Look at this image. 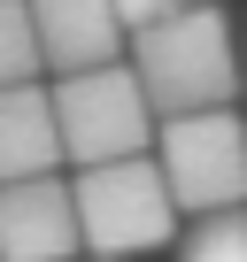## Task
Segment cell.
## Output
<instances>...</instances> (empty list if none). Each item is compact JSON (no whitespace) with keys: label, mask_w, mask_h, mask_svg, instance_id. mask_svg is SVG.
Masks as SVG:
<instances>
[{"label":"cell","mask_w":247,"mask_h":262,"mask_svg":"<svg viewBox=\"0 0 247 262\" xmlns=\"http://www.w3.org/2000/svg\"><path fill=\"white\" fill-rule=\"evenodd\" d=\"M54 93V131H62V162L77 170H108V162H139L155 155V108L132 77V62L116 70H93V77H62L47 85Z\"/></svg>","instance_id":"3957f363"},{"label":"cell","mask_w":247,"mask_h":262,"mask_svg":"<svg viewBox=\"0 0 247 262\" xmlns=\"http://www.w3.org/2000/svg\"><path fill=\"white\" fill-rule=\"evenodd\" d=\"M16 85H39V31L24 0H0V93Z\"/></svg>","instance_id":"ba28073f"},{"label":"cell","mask_w":247,"mask_h":262,"mask_svg":"<svg viewBox=\"0 0 247 262\" xmlns=\"http://www.w3.org/2000/svg\"><path fill=\"white\" fill-rule=\"evenodd\" d=\"M31 31H39V70H54V85L116 70L132 54L116 8H100V0H47V8H31Z\"/></svg>","instance_id":"8992f818"},{"label":"cell","mask_w":247,"mask_h":262,"mask_svg":"<svg viewBox=\"0 0 247 262\" xmlns=\"http://www.w3.org/2000/svg\"><path fill=\"white\" fill-rule=\"evenodd\" d=\"M70 208H77V239H85L93 262H132V254L178 239V201H170L155 155L108 162V170H77L70 178Z\"/></svg>","instance_id":"7a4b0ae2"},{"label":"cell","mask_w":247,"mask_h":262,"mask_svg":"<svg viewBox=\"0 0 247 262\" xmlns=\"http://www.w3.org/2000/svg\"><path fill=\"white\" fill-rule=\"evenodd\" d=\"M178 262H247V208L201 216V224L178 239Z\"/></svg>","instance_id":"9c48e42d"},{"label":"cell","mask_w":247,"mask_h":262,"mask_svg":"<svg viewBox=\"0 0 247 262\" xmlns=\"http://www.w3.org/2000/svg\"><path fill=\"white\" fill-rule=\"evenodd\" d=\"M31 178H62V131L47 85L0 93V185H31Z\"/></svg>","instance_id":"52a82bcc"},{"label":"cell","mask_w":247,"mask_h":262,"mask_svg":"<svg viewBox=\"0 0 247 262\" xmlns=\"http://www.w3.org/2000/svg\"><path fill=\"white\" fill-rule=\"evenodd\" d=\"M123 62H132L155 123L209 116V108H232L239 100V39H232V16L224 8H170L155 31L132 39Z\"/></svg>","instance_id":"6da1fadb"},{"label":"cell","mask_w":247,"mask_h":262,"mask_svg":"<svg viewBox=\"0 0 247 262\" xmlns=\"http://www.w3.org/2000/svg\"><path fill=\"white\" fill-rule=\"evenodd\" d=\"M77 208L70 178H31V185H0V262H77Z\"/></svg>","instance_id":"5b68a950"},{"label":"cell","mask_w":247,"mask_h":262,"mask_svg":"<svg viewBox=\"0 0 247 262\" xmlns=\"http://www.w3.org/2000/svg\"><path fill=\"white\" fill-rule=\"evenodd\" d=\"M155 170L178 201V216H232L247 208V116L239 108H209V116H178L155 131Z\"/></svg>","instance_id":"277c9868"},{"label":"cell","mask_w":247,"mask_h":262,"mask_svg":"<svg viewBox=\"0 0 247 262\" xmlns=\"http://www.w3.org/2000/svg\"><path fill=\"white\" fill-rule=\"evenodd\" d=\"M85 262H93V254H85Z\"/></svg>","instance_id":"30bf717a"}]
</instances>
